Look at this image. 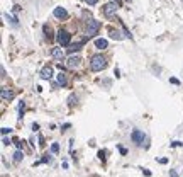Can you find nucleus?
Returning <instances> with one entry per match:
<instances>
[{"label":"nucleus","mask_w":183,"mask_h":177,"mask_svg":"<svg viewBox=\"0 0 183 177\" xmlns=\"http://www.w3.org/2000/svg\"><path fill=\"white\" fill-rule=\"evenodd\" d=\"M107 66V60L103 58V55H93L90 58V70L92 72H100Z\"/></svg>","instance_id":"f257e3e1"},{"label":"nucleus","mask_w":183,"mask_h":177,"mask_svg":"<svg viewBox=\"0 0 183 177\" xmlns=\"http://www.w3.org/2000/svg\"><path fill=\"white\" fill-rule=\"evenodd\" d=\"M99 29H100V22L95 21V19H88V21H87V27H85L87 36L88 37H93L97 33H99Z\"/></svg>","instance_id":"f03ea898"},{"label":"nucleus","mask_w":183,"mask_h":177,"mask_svg":"<svg viewBox=\"0 0 183 177\" xmlns=\"http://www.w3.org/2000/svg\"><path fill=\"white\" fill-rule=\"evenodd\" d=\"M56 39H58V43L61 44V46H70L71 34L68 33V31H65V29H59V31H58V36H56Z\"/></svg>","instance_id":"7ed1b4c3"},{"label":"nucleus","mask_w":183,"mask_h":177,"mask_svg":"<svg viewBox=\"0 0 183 177\" xmlns=\"http://www.w3.org/2000/svg\"><path fill=\"white\" fill-rule=\"evenodd\" d=\"M119 7H121V5H119L117 2H109V4L103 5L102 12H103V15H112V14H115V12H117Z\"/></svg>","instance_id":"20e7f679"},{"label":"nucleus","mask_w":183,"mask_h":177,"mask_svg":"<svg viewBox=\"0 0 183 177\" xmlns=\"http://www.w3.org/2000/svg\"><path fill=\"white\" fill-rule=\"evenodd\" d=\"M41 78H43V80H51L53 78V66H49V65L44 66L43 70H41Z\"/></svg>","instance_id":"39448f33"},{"label":"nucleus","mask_w":183,"mask_h":177,"mask_svg":"<svg viewBox=\"0 0 183 177\" xmlns=\"http://www.w3.org/2000/svg\"><path fill=\"white\" fill-rule=\"evenodd\" d=\"M85 43H87V37H81L78 43H73V44H70V46H68V51H70V53L78 51V49H81V46H85Z\"/></svg>","instance_id":"423d86ee"},{"label":"nucleus","mask_w":183,"mask_h":177,"mask_svg":"<svg viewBox=\"0 0 183 177\" xmlns=\"http://www.w3.org/2000/svg\"><path fill=\"white\" fill-rule=\"evenodd\" d=\"M131 138H132V141H134V143H143L146 136H144L143 131H139V129H134V131H132V135H131Z\"/></svg>","instance_id":"0eeeda50"},{"label":"nucleus","mask_w":183,"mask_h":177,"mask_svg":"<svg viewBox=\"0 0 183 177\" xmlns=\"http://www.w3.org/2000/svg\"><path fill=\"white\" fill-rule=\"evenodd\" d=\"M80 61H81L80 56H70V58L66 60V66H68V68H77V66L80 65Z\"/></svg>","instance_id":"6e6552de"},{"label":"nucleus","mask_w":183,"mask_h":177,"mask_svg":"<svg viewBox=\"0 0 183 177\" xmlns=\"http://www.w3.org/2000/svg\"><path fill=\"white\" fill-rule=\"evenodd\" d=\"M53 14H54V17H56V19H61V21L68 17V12H66V9H63V7H56Z\"/></svg>","instance_id":"1a4fd4ad"},{"label":"nucleus","mask_w":183,"mask_h":177,"mask_svg":"<svg viewBox=\"0 0 183 177\" xmlns=\"http://www.w3.org/2000/svg\"><path fill=\"white\" fill-rule=\"evenodd\" d=\"M0 96H2V100H12L14 99V92L9 90V88H2V90H0Z\"/></svg>","instance_id":"9d476101"},{"label":"nucleus","mask_w":183,"mask_h":177,"mask_svg":"<svg viewBox=\"0 0 183 177\" xmlns=\"http://www.w3.org/2000/svg\"><path fill=\"white\" fill-rule=\"evenodd\" d=\"M51 56L56 60H63L65 58V51H63V48H53L51 49Z\"/></svg>","instance_id":"9b49d317"},{"label":"nucleus","mask_w":183,"mask_h":177,"mask_svg":"<svg viewBox=\"0 0 183 177\" xmlns=\"http://www.w3.org/2000/svg\"><path fill=\"white\" fill-rule=\"evenodd\" d=\"M107 46H109V41H107V39H103V37L95 39V48L97 49H105Z\"/></svg>","instance_id":"f8f14e48"},{"label":"nucleus","mask_w":183,"mask_h":177,"mask_svg":"<svg viewBox=\"0 0 183 177\" xmlns=\"http://www.w3.org/2000/svg\"><path fill=\"white\" fill-rule=\"evenodd\" d=\"M58 84L59 85H66V84H68V77H66L65 72H59V73H58Z\"/></svg>","instance_id":"ddd939ff"},{"label":"nucleus","mask_w":183,"mask_h":177,"mask_svg":"<svg viewBox=\"0 0 183 177\" xmlns=\"http://www.w3.org/2000/svg\"><path fill=\"white\" fill-rule=\"evenodd\" d=\"M43 29H44V34H46V37H48L49 41H51V39H53V29H51V26L44 24V26H43Z\"/></svg>","instance_id":"4468645a"},{"label":"nucleus","mask_w":183,"mask_h":177,"mask_svg":"<svg viewBox=\"0 0 183 177\" xmlns=\"http://www.w3.org/2000/svg\"><path fill=\"white\" fill-rule=\"evenodd\" d=\"M77 102H78V97L75 96V94H71V96L68 97V106H70V107H73Z\"/></svg>","instance_id":"2eb2a0df"},{"label":"nucleus","mask_w":183,"mask_h":177,"mask_svg":"<svg viewBox=\"0 0 183 177\" xmlns=\"http://www.w3.org/2000/svg\"><path fill=\"white\" fill-rule=\"evenodd\" d=\"M110 37H112V39H122L121 33H119V31H115V29H110Z\"/></svg>","instance_id":"dca6fc26"},{"label":"nucleus","mask_w":183,"mask_h":177,"mask_svg":"<svg viewBox=\"0 0 183 177\" xmlns=\"http://www.w3.org/2000/svg\"><path fill=\"white\" fill-rule=\"evenodd\" d=\"M22 159H24V153H22L21 150H17V151L14 153V162H21Z\"/></svg>","instance_id":"f3484780"},{"label":"nucleus","mask_w":183,"mask_h":177,"mask_svg":"<svg viewBox=\"0 0 183 177\" xmlns=\"http://www.w3.org/2000/svg\"><path fill=\"white\" fill-rule=\"evenodd\" d=\"M51 151H53V153H58V151H59V145L58 143H53L51 145Z\"/></svg>","instance_id":"a211bd4d"},{"label":"nucleus","mask_w":183,"mask_h":177,"mask_svg":"<svg viewBox=\"0 0 183 177\" xmlns=\"http://www.w3.org/2000/svg\"><path fill=\"white\" fill-rule=\"evenodd\" d=\"M5 17H7L9 21H10L12 24H14V26H17V19H15V17H12V15H9V14H5Z\"/></svg>","instance_id":"6ab92c4d"},{"label":"nucleus","mask_w":183,"mask_h":177,"mask_svg":"<svg viewBox=\"0 0 183 177\" xmlns=\"http://www.w3.org/2000/svg\"><path fill=\"white\" fill-rule=\"evenodd\" d=\"M22 112H24V102H21V104H19V114L22 116Z\"/></svg>","instance_id":"aec40b11"},{"label":"nucleus","mask_w":183,"mask_h":177,"mask_svg":"<svg viewBox=\"0 0 183 177\" xmlns=\"http://www.w3.org/2000/svg\"><path fill=\"white\" fill-rule=\"evenodd\" d=\"M85 2H87L88 5H95L97 2H99V0H85Z\"/></svg>","instance_id":"412c9836"},{"label":"nucleus","mask_w":183,"mask_h":177,"mask_svg":"<svg viewBox=\"0 0 183 177\" xmlns=\"http://www.w3.org/2000/svg\"><path fill=\"white\" fill-rule=\"evenodd\" d=\"M7 133H10V128H2V135H7Z\"/></svg>","instance_id":"4be33fe9"},{"label":"nucleus","mask_w":183,"mask_h":177,"mask_svg":"<svg viewBox=\"0 0 183 177\" xmlns=\"http://www.w3.org/2000/svg\"><path fill=\"white\" fill-rule=\"evenodd\" d=\"M99 157H100V159H105V151H99Z\"/></svg>","instance_id":"5701e85b"},{"label":"nucleus","mask_w":183,"mask_h":177,"mask_svg":"<svg viewBox=\"0 0 183 177\" xmlns=\"http://www.w3.org/2000/svg\"><path fill=\"white\" fill-rule=\"evenodd\" d=\"M170 175H171V177H178V174H176L175 170H170Z\"/></svg>","instance_id":"b1692460"},{"label":"nucleus","mask_w":183,"mask_h":177,"mask_svg":"<svg viewBox=\"0 0 183 177\" xmlns=\"http://www.w3.org/2000/svg\"><path fill=\"white\" fill-rule=\"evenodd\" d=\"M180 145H181L180 141H173V143H171V147H180Z\"/></svg>","instance_id":"393cba45"},{"label":"nucleus","mask_w":183,"mask_h":177,"mask_svg":"<svg viewBox=\"0 0 183 177\" xmlns=\"http://www.w3.org/2000/svg\"><path fill=\"white\" fill-rule=\"evenodd\" d=\"M32 129H34V131H37V129H39V124H36V123H34V124H32Z\"/></svg>","instance_id":"a878e982"},{"label":"nucleus","mask_w":183,"mask_h":177,"mask_svg":"<svg viewBox=\"0 0 183 177\" xmlns=\"http://www.w3.org/2000/svg\"><path fill=\"white\" fill-rule=\"evenodd\" d=\"M114 2H117V4H119V5H121V0H114Z\"/></svg>","instance_id":"bb28decb"}]
</instances>
